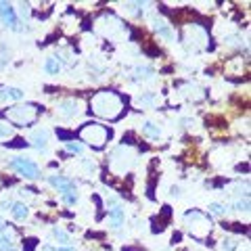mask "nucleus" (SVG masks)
Listing matches in <instances>:
<instances>
[{"mask_svg":"<svg viewBox=\"0 0 251 251\" xmlns=\"http://www.w3.org/2000/svg\"><path fill=\"white\" fill-rule=\"evenodd\" d=\"M9 168L27 180H34V178H38V174H40L38 163L34 159H27V157H13L9 161Z\"/></svg>","mask_w":251,"mask_h":251,"instance_id":"nucleus-6","label":"nucleus"},{"mask_svg":"<svg viewBox=\"0 0 251 251\" xmlns=\"http://www.w3.org/2000/svg\"><path fill=\"white\" fill-rule=\"evenodd\" d=\"M52 237L57 239L59 243H69V234H67L65 230H63L61 226H54V228H52Z\"/></svg>","mask_w":251,"mask_h":251,"instance_id":"nucleus-23","label":"nucleus"},{"mask_svg":"<svg viewBox=\"0 0 251 251\" xmlns=\"http://www.w3.org/2000/svg\"><path fill=\"white\" fill-rule=\"evenodd\" d=\"M153 103H155V94H151V92H145V94H140V97H136V105L138 107H149Z\"/></svg>","mask_w":251,"mask_h":251,"instance_id":"nucleus-20","label":"nucleus"},{"mask_svg":"<svg viewBox=\"0 0 251 251\" xmlns=\"http://www.w3.org/2000/svg\"><path fill=\"white\" fill-rule=\"evenodd\" d=\"M134 159H136L134 149H130V147H117L115 151L111 153V161H109V168H111L115 174H126V172L132 168Z\"/></svg>","mask_w":251,"mask_h":251,"instance_id":"nucleus-2","label":"nucleus"},{"mask_svg":"<svg viewBox=\"0 0 251 251\" xmlns=\"http://www.w3.org/2000/svg\"><path fill=\"white\" fill-rule=\"evenodd\" d=\"M4 115H6V120L13 122V124H17V126H27V124H34V122H36V117H38V107L31 105V103L15 105V107H11Z\"/></svg>","mask_w":251,"mask_h":251,"instance_id":"nucleus-3","label":"nucleus"},{"mask_svg":"<svg viewBox=\"0 0 251 251\" xmlns=\"http://www.w3.org/2000/svg\"><path fill=\"white\" fill-rule=\"evenodd\" d=\"M4 230H9V224L2 222V218H0V232H4Z\"/></svg>","mask_w":251,"mask_h":251,"instance_id":"nucleus-31","label":"nucleus"},{"mask_svg":"<svg viewBox=\"0 0 251 251\" xmlns=\"http://www.w3.org/2000/svg\"><path fill=\"white\" fill-rule=\"evenodd\" d=\"M44 72L46 74H59L61 72V61L57 59V57H49L46 59V63H44Z\"/></svg>","mask_w":251,"mask_h":251,"instance_id":"nucleus-18","label":"nucleus"},{"mask_svg":"<svg viewBox=\"0 0 251 251\" xmlns=\"http://www.w3.org/2000/svg\"><path fill=\"white\" fill-rule=\"evenodd\" d=\"M241 247V243L239 239H234V237H226L222 241V251H237Z\"/></svg>","mask_w":251,"mask_h":251,"instance_id":"nucleus-19","label":"nucleus"},{"mask_svg":"<svg viewBox=\"0 0 251 251\" xmlns=\"http://www.w3.org/2000/svg\"><path fill=\"white\" fill-rule=\"evenodd\" d=\"M0 207H2L4 211H11V207H13V201H11V199H4L2 203H0Z\"/></svg>","mask_w":251,"mask_h":251,"instance_id":"nucleus-29","label":"nucleus"},{"mask_svg":"<svg viewBox=\"0 0 251 251\" xmlns=\"http://www.w3.org/2000/svg\"><path fill=\"white\" fill-rule=\"evenodd\" d=\"M224 44H228V46H241V44H243V38H241L239 34L226 36V38H224Z\"/></svg>","mask_w":251,"mask_h":251,"instance_id":"nucleus-27","label":"nucleus"},{"mask_svg":"<svg viewBox=\"0 0 251 251\" xmlns=\"http://www.w3.org/2000/svg\"><path fill=\"white\" fill-rule=\"evenodd\" d=\"M57 113L63 120H72V117H77L82 113V100L80 99H65L61 100L57 107Z\"/></svg>","mask_w":251,"mask_h":251,"instance_id":"nucleus-7","label":"nucleus"},{"mask_svg":"<svg viewBox=\"0 0 251 251\" xmlns=\"http://www.w3.org/2000/svg\"><path fill=\"white\" fill-rule=\"evenodd\" d=\"M232 209L234 211H247L249 209V197H241L239 201L232 203Z\"/></svg>","mask_w":251,"mask_h":251,"instance_id":"nucleus-25","label":"nucleus"},{"mask_svg":"<svg viewBox=\"0 0 251 251\" xmlns=\"http://www.w3.org/2000/svg\"><path fill=\"white\" fill-rule=\"evenodd\" d=\"M0 251H17V245H15V234L11 230L0 232Z\"/></svg>","mask_w":251,"mask_h":251,"instance_id":"nucleus-13","label":"nucleus"},{"mask_svg":"<svg viewBox=\"0 0 251 251\" xmlns=\"http://www.w3.org/2000/svg\"><path fill=\"white\" fill-rule=\"evenodd\" d=\"M21 17H29V4H21Z\"/></svg>","mask_w":251,"mask_h":251,"instance_id":"nucleus-30","label":"nucleus"},{"mask_svg":"<svg viewBox=\"0 0 251 251\" xmlns=\"http://www.w3.org/2000/svg\"><path fill=\"white\" fill-rule=\"evenodd\" d=\"M65 149L69 153H82L84 151V145L82 143H75V140H69V143H65Z\"/></svg>","mask_w":251,"mask_h":251,"instance_id":"nucleus-26","label":"nucleus"},{"mask_svg":"<svg viewBox=\"0 0 251 251\" xmlns=\"http://www.w3.org/2000/svg\"><path fill=\"white\" fill-rule=\"evenodd\" d=\"M184 220H186L188 232H191L195 239H205L211 232V222L203 214H199V211H188Z\"/></svg>","mask_w":251,"mask_h":251,"instance_id":"nucleus-4","label":"nucleus"},{"mask_svg":"<svg viewBox=\"0 0 251 251\" xmlns=\"http://www.w3.org/2000/svg\"><path fill=\"white\" fill-rule=\"evenodd\" d=\"M153 74H155V69H153L151 65H138V67L134 69V77H132V80H136V82L149 80V77H153Z\"/></svg>","mask_w":251,"mask_h":251,"instance_id":"nucleus-16","label":"nucleus"},{"mask_svg":"<svg viewBox=\"0 0 251 251\" xmlns=\"http://www.w3.org/2000/svg\"><path fill=\"white\" fill-rule=\"evenodd\" d=\"M90 109H92V113H97L103 120H117L124 111V100L120 94H115L111 90H103L92 97Z\"/></svg>","mask_w":251,"mask_h":251,"instance_id":"nucleus-1","label":"nucleus"},{"mask_svg":"<svg viewBox=\"0 0 251 251\" xmlns=\"http://www.w3.org/2000/svg\"><path fill=\"white\" fill-rule=\"evenodd\" d=\"M42 251H75L74 247H50V245H46L42 247Z\"/></svg>","mask_w":251,"mask_h":251,"instance_id":"nucleus-28","label":"nucleus"},{"mask_svg":"<svg viewBox=\"0 0 251 251\" xmlns=\"http://www.w3.org/2000/svg\"><path fill=\"white\" fill-rule=\"evenodd\" d=\"M107 136H109V132H107L105 126H100V124H86L80 130V138L84 143H88L97 149H100L107 143Z\"/></svg>","mask_w":251,"mask_h":251,"instance_id":"nucleus-5","label":"nucleus"},{"mask_svg":"<svg viewBox=\"0 0 251 251\" xmlns=\"http://www.w3.org/2000/svg\"><path fill=\"white\" fill-rule=\"evenodd\" d=\"M209 214H214V216H224L226 211H228V207L222 205V203H209Z\"/></svg>","mask_w":251,"mask_h":251,"instance_id":"nucleus-22","label":"nucleus"},{"mask_svg":"<svg viewBox=\"0 0 251 251\" xmlns=\"http://www.w3.org/2000/svg\"><path fill=\"white\" fill-rule=\"evenodd\" d=\"M172 197H180V188L178 186H172Z\"/></svg>","mask_w":251,"mask_h":251,"instance_id":"nucleus-32","label":"nucleus"},{"mask_svg":"<svg viewBox=\"0 0 251 251\" xmlns=\"http://www.w3.org/2000/svg\"><path fill=\"white\" fill-rule=\"evenodd\" d=\"M140 130H143V134L147 138H161V134H163L161 126L159 124H153V122H145L143 126H140Z\"/></svg>","mask_w":251,"mask_h":251,"instance_id":"nucleus-15","label":"nucleus"},{"mask_svg":"<svg viewBox=\"0 0 251 251\" xmlns=\"http://www.w3.org/2000/svg\"><path fill=\"white\" fill-rule=\"evenodd\" d=\"M151 25L155 29V34H159V38H163V40H168V42H176V31H174V27H172L163 17H159V15L153 17L151 19Z\"/></svg>","mask_w":251,"mask_h":251,"instance_id":"nucleus-8","label":"nucleus"},{"mask_svg":"<svg viewBox=\"0 0 251 251\" xmlns=\"http://www.w3.org/2000/svg\"><path fill=\"white\" fill-rule=\"evenodd\" d=\"M0 21H2L9 29L19 31V19H17V15H15V9H13L9 2H0Z\"/></svg>","mask_w":251,"mask_h":251,"instance_id":"nucleus-9","label":"nucleus"},{"mask_svg":"<svg viewBox=\"0 0 251 251\" xmlns=\"http://www.w3.org/2000/svg\"><path fill=\"white\" fill-rule=\"evenodd\" d=\"M11 216H13L15 220H25V218L29 216V207L25 205V203H13Z\"/></svg>","mask_w":251,"mask_h":251,"instance_id":"nucleus-17","label":"nucleus"},{"mask_svg":"<svg viewBox=\"0 0 251 251\" xmlns=\"http://www.w3.org/2000/svg\"><path fill=\"white\" fill-rule=\"evenodd\" d=\"M193 251H201V249H193Z\"/></svg>","mask_w":251,"mask_h":251,"instance_id":"nucleus-33","label":"nucleus"},{"mask_svg":"<svg viewBox=\"0 0 251 251\" xmlns=\"http://www.w3.org/2000/svg\"><path fill=\"white\" fill-rule=\"evenodd\" d=\"M23 97H25V92L21 88H9V86L0 88V100H21Z\"/></svg>","mask_w":251,"mask_h":251,"instance_id":"nucleus-14","label":"nucleus"},{"mask_svg":"<svg viewBox=\"0 0 251 251\" xmlns=\"http://www.w3.org/2000/svg\"><path fill=\"white\" fill-rule=\"evenodd\" d=\"M124 220H126V214H124V209H122L120 205L109 209L107 222H109V226H111V228H120V226H124Z\"/></svg>","mask_w":251,"mask_h":251,"instance_id":"nucleus-12","label":"nucleus"},{"mask_svg":"<svg viewBox=\"0 0 251 251\" xmlns=\"http://www.w3.org/2000/svg\"><path fill=\"white\" fill-rule=\"evenodd\" d=\"M77 199H80V197H77V193H75V191H67V193H63V195H61V201L65 203V205H75Z\"/></svg>","mask_w":251,"mask_h":251,"instance_id":"nucleus-21","label":"nucleus"},{"mask_svg":"<svg viewBox=\"0 0 251 251\" xmlns=\"http://www.w3.org/2000/svg\"><path fill=\"white\" fill-rule=\"evenodd\" d=\"M49 136H50V132L49 130H36L34 134L29 136V143L34 145L38 151H46V149H49Z\"/></svg>","mask_w":251,"mask_h":251,"instance_id":"nucleus-11","label":"nucleus"},{"mask_svg":"<svg viewBox=\"0 0 251 251\" xmlns=\"http://www.w3.org/2000/svg\"><path fill=\"white\" fill-rule=\"evenodd\" d=\"M49 184H50L52 188H57L61 195L67 193V191H75V180L65 178V176H59V174L49 176Z\"/></svg>","mask_w":251,"mask_h":251,"instance_id":"nucleus-10","label":"nucleus"},{"mask_svg":"<svg viewBox=\"0 0 251 251\" xmlns=\"http://www.w3.org/2000/svg\"><path fill=\"white\" fill-rule=\"evenodd\" d=\"M13 134H15L13 126H9V124H4V122H0V140H2V138H11Z\"/></svg>","mask_w":251,"mask_h":251,"instance_id":"nucleus-24","label":"nucleus"}]
</instances>
